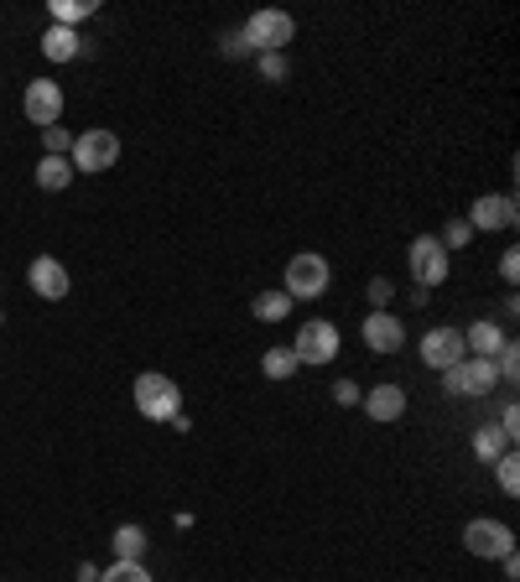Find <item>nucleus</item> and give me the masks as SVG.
I'll return each instance as SVG.
<instances>
[{"label": "nucleus", "mask_w": 520, "mask_h": 582, "mask_svg": "<svg viewBox=\"0 0 520 582\" xmlns=\"http://www.w3.org/2000/svg\"><path fill=\"white\" fill-rule=\"evenodd\" d=\"M344 349V338H338V327L329 318H312V323L297 327V338H292V354H297V364H312V370H323L333 364Z\"/></svg>", "instance_id": "obj_4"}, {"label": "nucleus", "mask_w": 520, "mask_h": 582, "mask_svg": "<svg viewBox=\"0 0 520 582\" xmlns=\"http://www.w3.org/2000/svg\"><path fill=\"white\" fill-rule=\"evenodd\" d=\"M406 265H411V281L422 286V292H432V286H443L453 271V256L437 245V234H417L411 245H406Z\"/></svg>", "instance_id": "obj_3"}, {"label": "nucleus", "mask_w": 520, "mask_h": 582, "mask_svg": "<svg viewBox=\"0 0 520 582\" xmlns=\"http://www.w3.org/2000/svg\"><path fill=\"white\" fill-rule=\"evenodd\" d=\"M329 286H333V265L318 256V250H297V256L286 260V286L282 292L292 297V302H318Z\"/></svg>", "instance_id": "obj_2"}, {"label": "nucleus", "mask_w": 520, "mask_h": 582, "mask_svg": "<svg viewBox=\"0 0 520 582\" xmlns=\"http://www.w3.org/2000/svg\"><path fill=\"white\" fill-rule=\"evenodd\" d=\"M292 297H286V292H260L256 302H250V312H256V323H286V318H292Z\"/></svg>", "instance_id": "obj_20"}, {"label": "nucleus", "mask_w": 520, "mask_h": 582, "mask_svg": "<svg viewBox=\"0 0 520 582\" xmlns=\"http://www.w3.org/2000/svg\"><path fill=\"white\" fill-rule=\"evenodd\" d=\"M463 552L479 561H499L516 552V531L505 525V520H490V515H479V520H469L463 525Z\"/></svg>", "instance_id": "obj_6"}, {"label": "nucleus", "mask_w": 520, "mask_h": 582, "mask_svg": "<svg viewBox=\"0 0 520 582\" xmlns=\"http://www.w3.org/2000/svg\"><path fill=\"white\" fill-rule=\"evenodd\" d=\"M69 151H73V136L63 125H48L42 131V157H69Z\"/></svg>", "instance_id": "obj_28"}, {"label": "nucleus", "mask_w": 520, "mask_h": 582, "mask_svg": "<svg viewBox=\"0 0 520 582\" xmlns=\"http://www.w3.org/2000/svg\"><path fill=\"white\" fill-rule=\"evenodd\" d=\"M359 338H364V349L370 354H401L406 349V323L396 318V312H364Z\"/></svg>", "instance_id": "obj_13"}, {"label": "nucleus", "mask_w": 520, "mask_h": 582, "mask_svg": "<svg viewBox=\"0 0 520 582\" xmlns=\"http://www.w3.org/2000/svg\"><path fill=\"white\" fill-rule=\"evenodd\" d=\"M73 172H110V166L120 162V136L115 131H104V125H95V131H84V136H73V151H69Z\"/></svg>", "instance_id": "obj_5"}, {"label": "nucleus", "mask_w": 520, "mask_h": 582, "mask_svg": "<svg viewBox=\"0 0 520 582\" xmlns=\"http://www.w3.org/2000/svg\"><path fill=\"white\" fill-rule=\"evenodd\" d=\"M297 370H302V364H297V354L292 349H265L260 354V374H265V380H292Z\"/></svg>", "instance_id": "obj_22"}, {"label": "nucleus", "mask_w": 520, "mask_h": 582, "mask_svg": "<svg viewBox=\"0 0 520 582\" xmlns=\"http://www.w3.org/2000/svg\"><path fill=\"white\" fill-rule=\"evenodd\" d=\"M78 52H84V37H78L73 26H48V32H42V58H48V63H73Z\"/></svg>", "instance_id": "obj_17"}, {"label": "nucleus", "mask_w": 520, "mask_h": 582, "mask_svg": "<svg viewBox=\"0 0 520 582\" xmlns=\"http://www.w3.org/2000/svg\"><path fill=\"white\" fill-rule=\"evenodd\" d=\"M292 37H297V22L286 11H250V22H245L250 52H286Z\"/></svg>", "instance_id": "obj_8"}, {"label": "nucleus", "mask_w": 520, "mask_h": 582, "mask_svg": "<svg viewBox=\"0 0 520 582\" xmlns=\"http://www.w3.org/2000/svg\"><path fill=\"white\" fill-rule=\"evenodd\" d=\"M499 281L516 292V281H520V250H505V256H499Z\"/></svg>", "instance_id": "obj_31"}, {"label": "nucleus", "mask_w": 520, "mask_h": 582, "mask_svg": "<svg viewBox=\"0 0 520 582\" xmlns=\"http://www.w3.org/2000/svg\"><path fill=\"white\" fill-rule=\"evenodd\" d=\"M417 354H422V364H426V370L448 374L453 364H458V359H469V349H463V327H448V323L426 327V333H422V344H417Z\"/></svg>", "instance_id": "obj_9"}, {"label": "nucleus", "mask_w": 520, "mask_h": 582, "mask_svg": "<svg viewBox=\"0 0 520 582\" xmlns=\"http://www.w3.org/2000/svg\"><path fill=\"white\" fill-rule=\"evenodd\" d=\"M110 552H115V561H146V552H151V536H146V525H136V520L115 525V536H110Z\"/></svg>", "instance_id": "obj_16"}, {"label": "nucleus", "mask_w": 520, "mask_h": 582, "mask_svg": "<svg viewBox=\"0 0 520 582\" xmlns=\"http://www.w3.org/2000/svg\"><path fill=\"white\" fill-rule=\"evenodd\" d=\"M32 177H37L42 193H63V187L73 183V162L69 157H42V162L32 166Z\"/></svg>", "instance_id": "obj_19"}, {"label": "nucleus", "mask_w": 520, "mask_h": 582, "mask_svg": "<svg viewBox=\"0 0 520 582\" xmlns=\"http://www.w3.org/2000/svg\"><path fill=\"white\" fill-rule=\"evenodd\" d=\"M0 323H5V312H0Z\"/></svg>", "instance_id": "obj_34"}, {"label": "nucleus", "mask_w": 520, "mask_h": 582, "mask_svg": "<svg viewBox=\"0 0 520 582\" xmlns=\"http://www.w3.org/2000/svg\"><path fill=\"white\" fill-rule=\"evenodd\" d=\"M499 432H505V443L516 447V437H520V406L516 400H505V411H499V421H495Z\"/></svg>", "instance_id": "obj_30"}, {"label": "nucleus", "mask_w": 520, "mask_h": 582, "mask_svg": "<svg viewBox=\"0 0 520 582\" xmlns=\"http://www.w3.org/2000/svg\"><path fill=\"white\" fill-rule=\"evenodd\" d=\"M505 453H510V443H505V432H499L495 421L473 426V458H479V463H490V468H495L499 458H505Z\"/></svg>", "instance_id": "obj_18"}, {"label": "nucleus", "mask_w": 520, "mask_h": 582, "mask_svg": "<svg viewBox=\"0 0 520 582\" xmlns=\"http://www.w3.org/2000/svg\"><path fill=\"white\" fill-rule=\"evenodd\" d=\"M359 400H364V391H359V380H333V406H344V411H355Z\"/></svg>", "instance_id": "obj_29"}, {"label": "nucleus", "mask_w": 520, "mask_h": 582, "mask_svg": "<svg viewBox=\"0 0 520 582\" xmlns=\"http://www.w3.org/2000/svg\"><path fill=\"white\" fill-rule=\"evenodd\" d=\"M52 26H73L78 32V22H89L95 16V0H52Z\"/></svg>", "instance_id": "obj_21"}, {"label": "nucleus", "mask_w": 520, "mask_h": 582, "mask_svg": "<svg viewBox=\"0 0 520 582\" xmlns=\"http://www.w3.org/2000/svg\"><path fill=\"white\" fill-rule=\"evenodd\" d=\"M495 479H499V490H505V499H516V494H520V458H516V447H510V453L495 463Z\"/></svg>", "instance_id": "obj_24"}, {"label": "nucleus", "mask_w": 520, "mask_h": 582, "mask_svg": "<svg viewBox=\"0 0 520 582\" xmlns=\"http://www.w3.org/2000/svg\"><path fill=\"white\" fill-rule=\"evenodd\" d=\"M78 582H99V567H95V561H84V567H78Z\"/></svg>", "instance_id": "obj_33"}, {"label": "nucleus", "mask_w": 520, "mask_h": 582, "mask_svg": "<svg viewBox=\"0 0 520 582\" xmlns=\"http://www.w3.org/2000/svg\"><path fill=\"white\" fill-rule=\"evenodd\" d=\"M469 219V230L479 234H495V230H516V219H520V209H516V198L510 193H484V198H473V209L463 213Z\"/></svg>", "instance_id": "obj_11"}, {"label": "nucleus", "mask_w": 520, "mask_h": 582, "mask_svg": "<svg viewBox=\"0 0 520 582\" xmlns=\"http://www.w3.org/2000/svg\"><path fill=\"white\" fill-rule=\"evenodd\" d=\"M364 297H370V312H391V302H396V281L375 276L370 286H364Z\"/></svg>", "instance_id": "obj_27"}, {"label": "nucleus", "mask_w": 520, "mask_h": 582, "mask_svg": "<svg viewBox=\"0 0 520 582\" xmlns=\"http://www.w3.org/2000/svg\"><path fill=\"white\" fill-rule=\"evenodd\" d=\"M256 69L265 84H286V73H292V63H286V52H256Z\"/></svg>", "instance_id": "obj_26"}, {"label": "nucleus", "mask_w": 520, "mask_h": 582, "mask_svg": "<svg viewBox=\"0 0 520 582\" xmlns=\"http://www.w3.org/2000/svg\"><path fill=\"white\" fill-rule=\"evenodd\" d=\"M224 52H230V58H250V42H245V32H239V37H224Z\"/></svg>", "instance_id": "obj_32"}, {"label": "nucleus", "mask_w": 520, "mask_h": 582, "mask_svg": "<svg viewBox=\"0 0 520 582\" xmlns=\"http://www.w3.org/2000/svg\"><path fill=\"white\" fill-rule=\"evenodd\" d=\"M26 286H32L42 302H63V297L73 292V276L58 256H37L32 265H26Z\"/></svg>", "instance_id": "obj_12"}, {"label": "nucleus", "mask_w": 520, "mask_h": 582, "mask_svg": "<svg viewBox=\"0 0 520 582\" xmlns=\"http://www.w3.org/2000/svg\"><path fill=\"white\" fill-rule=\"evenodd\" d=\"M499 385V370H495V359H458L448 374H443V391L458 400H479V396H490Z\"/></svg>", "instance_id": "obj_7"}, {"label": "nucleus", "mask_w": 520, "mask_h": 582, "mask_svg": "<svg viewBox=\"0 0 520 582\" xmlns=\"http://www.w3.org/2000/svg\"><path fill=\"white\" fill-rule=\"evenodd\" d=\"M505 344H510V333L499 323H490V318H479V323L463 327V349H469V359H495Z\"/></svg>", "instance_id": "obj_15"}, {"label": "nucleus", "mask_w": 520, "mask_h": 582, "mask_svg": "<svg viewBox=\"0 0 520 582\" xmlns=\"http://www.w3.org/2000/svg\"><path fill=\"white\" fill-rule=\"evenodd\" d=\"M364 417L380 421V426H391V421H401L406 417V385H396V380H380V385H370L364 391Z\"/></svg>", "instance_id": "obj_14"}, {"label": "nucleus", "mask_w": 520, "mask_h": 582, "mask_svg": "<svg viewBox=\"0 0 520 582\" xmlns=\"http://www.w3.org/2000/svg\"><path fill=\"white\" fill-rule=\"evenodd\" d=\"M131 396H136V411H141L146 421H172L177 411H183V385H177L172 374H162V370L136 374Z\"/></svg>", "instance_id": "obj_1"}, {"label": "nucleus", "mask_w": 520, "mask_h": 582, "mask_svg": "<svg viewBox=\"0 0 520 582\" xmlns=\"http://www.w3.org/2000/svg\"><path fill=\"white\" fill-rule=\"evenodd\" d=\"M99 582H157V578H151L146 561H110V567L99 572Z\"/></svg>", "instance_id": "obj_23"}, {"label": "nucleus", "mask_w": 520, "mask_h": 582, "mask_svg": "<svg viewBox=\"0 0 520 582\" xmlns=\"http://www.w3.org/2000/svg\"><path fill=\"white\" fill-rule=\"evenodd\" d=\"M22 110L37 131L58 125V120H63V84H58V78H32L22 94Z\"/></svg>", "instance_id": "obj_10"}, {"label": "nucleus", "mask_w": 520, "mask_h": 582, "mask_svg": "<svg viewBox=\"0 0 520 582\" xmlns=\"http://www.w3.org/2000/svg\"><path fill=\"white\" fill-rule=\"evenodd\" d=\"M469 239H473V230H469V219H448V224H443V234H437V245H443V250H469Z\"/></svg>", "instance_id": "obj_25"}]
</instances>
